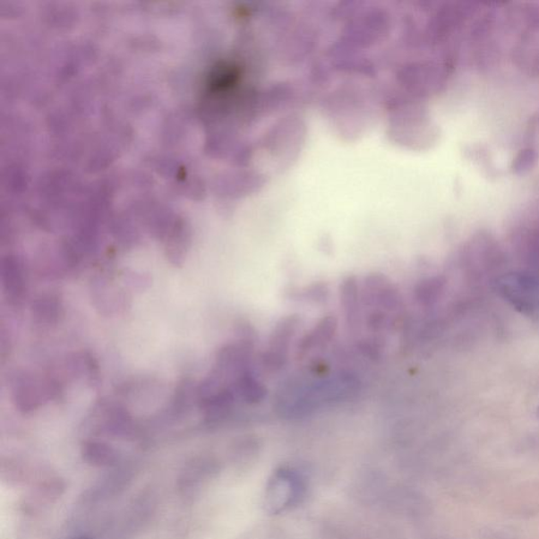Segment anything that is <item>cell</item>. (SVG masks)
<instances>
[{
    "mask_svg": "<svg viewBox=\"0 0 539 539\" xmlns=\"http://www.w3.org/2000/svg\"><path fill=\"white\" fill-rule=\"evenodd\" d=\"M10 390L15 408L23 415H30L47 401L57 398L49 376L39 377L28 371H16L11 379Z\"/></svg>",
    "mask_w": 539,
    "mask_h": 539,
    "instance_id": "1",
    "label": "cell"
},
{
    "mask_svg": "<svg viewBox=\"0 0 539 539\" xmlns=\"http://www.w3.org/2000/svg\"><path fill=\"white\" fill-rule=\"evenodd\" d=\"M305 483L301 473L292 468L275 471L266 490L265 505L270 514H280L301 504Z\"/></svg>",
    "mask_w": 539,
    "mask_h": 539,
    "instance_id": "2",
    "label": "cell"
},
{
    "mask_svg": "<svg viewBox=\"0 0 539 539\" xmlns=\"http://www.w3.org/2000/svg\"><path fill=\"white\" fill-rule=\"evenodd\" d=\"M2 284L5 299L12 307H21L28 296L29 280L26 263L20 256L3 257Z\"/></svg>",
    "mask_w": 539,
    "mask_h": 539,
    "instance_id": "3",
    "label": "cell"
},
{
    "mask_svg": "<svg viewBox=\"0 0 539 539\" xmlns=\"http://www.w3.org/2000/svg\"><path fill=\"white\" fill-rule=\"evenodd\" d=\"M90 293L95 309H98L100 314L106 316L118 314L129 307L130 298L127 292L106 277L92 278Z\"/></svg>",
    "mask_w": 539,
    "mask_h": 539,
    "instance_id": "4",
    "label": "cell"
},
{
    "mask_svg": "<svg viewBox=\"0 0 539 539\" xmlns=\"http://www.w3.org/2000/svg\"><path fill=\"white\" fill-rule=\"evenodd\" d=\"M64 315V302L56 292H47L36 297L31 304L32 321L36 327H56Z\"/></svg>",
    "mask_w": 539,
    "mask_h": 539,
    "instance_id": "5",
    "label": "cell"
},
{
    "mask_svg": "<svg viewBox=\"0 0 539 539\" xmlns=\"http://www.w3.org/2000/svg\"><path fill=\"white\" fill-rule=\"evenodd\" d=\"M297 327L298 319L295 316L287 317L278 323L265 356L270 368H280L285 364L287 346H289L290 339L295 334Z\"/></svg>",
    "mask_w": 539,
    "mask_h": 539,
    "instance_id": "6",
    "label": "cell"
},
{
    "mask_svg": "<svg viewBox=\"0 0 539 539\" xmlns=\"http://www.w3.org/2000/svg\"><path fill=\"white\" fill-rule=\"evenodd\" d=\"M191 244L190 233L187 227H179L167 238L165 245V256L173 267H183L189 252Z\"/></svg>",
    "mask_w": 539,
    "mask_h": 539,
    "instance_id": "7",
    "label": "cell"
},
{
    "mask_svg": "<svg viewBox=\"0 0 539 539\" xmlns=\"http://www.w3.org/2000/svg\"><path fill=\"white\" fill-rule=\"evenodd\" d=\"M194 381L191 379H184L179 381L172 398L171 413L173 415H183L184 412L191 409V406L199 403V395H197V388Z\"/></svg>",
    "mask_w": 539,
    "mask_h": 539,
    "instance_id": "8",
    "label": "cell"
},
{
    "mask_svg": "<svg viewBox=\"0 0 539 539\" xmlns=\"http://www.w3.org/2000/svg\"><path fill=\"white\" fill-rule=\"evenodd\" d=\"M337 329V320L334 317H327L322 320L311 334L307 335L303 341L302 350L309 351L313 346H321L330 339Z\"/></svg>",
    "mask_w": 539,
    "mask_h": 539,
    "instance_id": "9",
    "label": "cell"
},
{
    "mask_svg": "<svg viewBox=\"0 0 539 539\" xmlns=\"http://www.w3.org/2000/svg\"><path fill=\"white\" fill-rule=\"evenodd\" d=\"M341 295H343L341 301H343L346 313L352 317L357 308V285L355 278H349L344 281L343 287H341Z\"/></svg>",
    "mask_w": 539,
    "mask_h": 539,
    "instance_id": "10",
    "label": "cell"
},
{
    "mask_svg": "<svg viewBox=\"0 0 539 539\" xmlns=\"http://www.w3.org/2000/svg\"><path fill=\"white\" fill-rule=\"evenodd\" d=\"M75 539H88V538H85V537H77Z\"/></svg>",
    "mask_w": 539,
    "mask_h": 539,
    "instance_id": "11",
    "label": "cell"
}]
</instances>
